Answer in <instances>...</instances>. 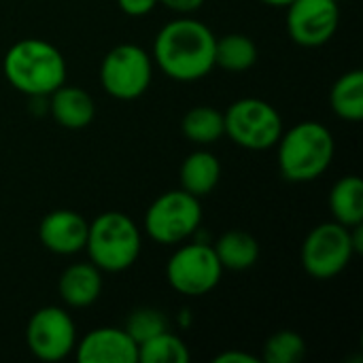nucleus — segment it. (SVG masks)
Wrapping results in <instances>:
<instances>
[{
    "instance_id": "cd10ccee",
    "label": "nucleus",
    "mask_w": 363,
    "mask_h": 363,
    "mask_svg": "<svg viewBox=\"0 0 363 363\" xmlns=\"http://www.w3.org/2000/svg\"><path fill=\"white\" fill-rule=\"evenodd\" d=\"M351 242H353L355 255L363 253V223H359V225H353V228H351Z\"/></svg>"
},
{
    "instance_id": "c756f323",
    "label": "nucleus",
    "mask_w": 363,
    "mask_h": 363,
    "mask_svg": "<svg viewBox=\"0 0 363 363\" xmlns=\"http://www.w3.org/2000/svg\"><path fill=\"white\" fill-rule=\"evenodd\" d=\"M336 2H340V0H336Z\"/></svg>"
},
{
    "instance_id": "f3484780",
    "label": "nucleus",
    "mask_w": 363,
    "mask_h": 363,
    "mask_svg": "<svg viewBox=\"0 0 363 363\" xmlns=\"http://www.w3.org/2000/svg\"><path fill=\"white\" fill-rule=\"evenodd\" d=\"M213 249L223 270L242 272L253 268L259 259V242L249 232L242 230H230L221 234Z\"/></svg>"
},
{
    "instance_id": "412c9836",
    "label": "nucleus",
    "mask_w": 363,
    "mask_h": 363,
    "mask_svg": "<svg viewBox=\"0 0 363 363\" xmlns=\"http://www.w3.org/2000/svg\"><path fill=\"white\" fill-rule=\"evenodd\" d=\"M183 136L200 147L213 145L223 136V113L215 106H194L181 121Z\"/></svg>"
},
{
    "instance_id": "0eeeda50",
    "label": "nucleus",
    "mask_w": 363,
    "mask_h": 363,
    "mask_svg": "<svg viewBox=\"0 0 363 363\" xmlns=\"http://www.w3.org/2000/svg\"><path fill=\"white\" fill-rule=\"evenodd\" d=\"M153 79V57L138 45L125 43L113 47L100 64V85L115 100L140 98Z\"/></svg>"
},
{
    "instance_id": "a878e982",
    "label": "nucleus",
    "mask_w": 363,
    "mask_h": 363,
    "mask_svg": "<svg viewBox=\"0 0 363 363\" xmlns=\"http://www.w3.org/2000/svg\"><path fill=\"white\" fill-rule=\"evenodd\" d=\"M157 2L177 15H191V13L200 11L206 0H157Z\"/></svg>"
},
{
    "instance_id": "9d476101",
    "label": "nucleus",
    "mask_w": 363,
    "mask_h": 363,
    "mask_svg": "<svg viewBox=\"0 0 363 363\" xmlns=\"http://www.w3.org/2000/svg\"><path fill=\"white\" fill-rule=\"evenodd\" d=\"M26 342L36 359L62 362L72 355L77 347L74 319L60 306H43L28 321Z\"/></svg>"
},
{
    "instance_id": "6e6552de",
    "label": "nucleus",
    "mask_w": 363,
    "mask_h": 363,
    "mask_svg": "<svg viewBox=\"0 0 363 363\" xmlns=\"http://www.w3.org/2000/svg\"><path fill=\"white\" fill-rule=\"evenodd\" d=\"M302 268L315 281H332L347 270L355 257L351 228L338 221L319 223L302 242Z\"/></svg>"
},
{
    "instance_id": "f03ea898",
    "label": "nucleus",
    "mask_w": 363,
    "mask_h": 363,
    "mask_svg": "<svg viewBox=\"0 0 363 363\" xmlns=\"http://www.w3.org/2000/svg\"><path fill=\"white\" fill-rule=\"evenodd\" d=\"M2 72L17 91L30 98H47L66 83V60L49 40L23 38L6 51Z\"/></svg>"
},
{
    "instance_id": "c85d7f7f",
    "label": "nucleus",
    "mask_w": 363,
    "mask_h": 363,
    "mask_svg": "<svg viewBox=\"0 0 363 363\" xmlns=\"http://www.w3.org/2000/svg\"><path fill=\"white\" fill-rule=\"evenodd\" d=\"M259 2H264V4H268V6H287L291 0H259Z\"/></svg>"
},
{
    "instance_id": "2eb2a0df",
    "label": "nucleus",
    "mask_w": 363,
    "mask_h": 363,
    "mask_svg": "<svg viewBox=\"0 0 363 363\" xmlns=\"http://www.w3.org/2000/svg\"><path fill=\"white\" fill-rule=\"evenodd\" d=\"M57 294L70 308L91 306L102 294V270L91 262L70 264L57 281Z\"/></svg>"
},
{
    "instance_id": "423d86ee",
    "label": "nucleus",
    "mask_w": 363,
    "mask_h": 363,
    "mask_svg": "<svg viewBox=\"0 0 363 363\" xmlns=\"http://www.w3.org/2000/svg\"><path fill=\"white\" fill-rule=\"evenodd\" d=\"M202 223V204L200 198L183 191L170 189L155 198L145 213V232L147 236L166 247L181 245L189 240Z\"/></svg>"
},
{
    "instance_id": "ddd939ff",
    "label": "nucleus",
    "mask_w": 363,
    "mask_h": 363,
    "mask_svg": "<svg viewBox=\"0 0 363 363\" xmlns=\"http://www.w3.org/2000/svg\"><path fill=\"white\" fill-rule=\"evenodd\" d=\"M89 223L74 211L57 208L43 217L38 225L40 245L55 255H74L85 251Z\"/></svg>"
},
{
    "instance_id": "9b49d317",
    "label": "nucleus",
    "mask_w": 363,
    "mask_h": 363,
    "mask_svg": "<svg viewBox=\"0 0 363 363\" xmlns=\"http://www.w3.org/2000/svg\"><path fill=\"white\" fill-rule=\"evenodd\" d=\"M285 9V28L296 45L317 49L334 38L340 23L336 0H291Z\"/></svg>"
},
{
    "instance_id": "6ab92c4d",
    "label": "nucleus",
    "mask_w": 363,
    "mask_h": 363,
    "mask_svg": "<svg viewBox=\"0 0 363 363\" xmlns=\"http://www.w3.org/2000/svg\"><path fill=\"white\" fill-rule=\"evenodd\" d=\"M257 45L247 34H225L215 40V66L228 72H245L257 62Z\"/></svg>"
},
{
    "instance_id": "1a4fd4ad",
    "label": "nucleus",
    "mask_w": 363,
    "mask_h": 363,
    "mask_svg": "<svg viewBox=\"0 0 363 363\" xmlns=\"http://www.w3.org/2000/svg\"><path fill=\"white\" fill-rule=\"evenodd\" d=\"M223 277V266L208 242H187L181 245L166 264L168 285L189 298H200L211 294Z\"/></svg>"
},
{
    "instance_id": "bb28decb",
    "label": "nucleus",
    "mask_w": 363,
    "mask_h": 363,
    "mask_svg": "<svg viewBox=\"0 0 363 363\" xmlns=\"http://www.w3.org/2000/svg\"><path fill=\"white\" fill-rule=\"evenodd\" d=\"M213 362L215 363H259L262 359H259V357H255V355H251V353H247V351H236V349H232V351H223V353H219Z\"/></svg>"
},
{
    "instance_id": "f8f14e48",
    "label": "nucleus",
    "mask_w": 363,
    "mask_h": 363,
    "mask_svg": "<svg viewBox=\"0 0 363 363\" xmlns=\"http://www.w3.org/2000/svg\"><path fill=\"white\" fill-rule=\"evenodd\" d=\"M79 363H138V345L123 328H98L77 340Z\"/></svg>"
},
{
    "instance_id": "f257e3e1",
    "label": "nucleus",
    "mask_w": 363,
    "mask_h": 363,
    "mask_svg": "<svg viewBox=\"0 0 363 363\" xmlns=\"http://www.w3.org/2000/svg\"><path fill=\"white\" fill-rule=\"evenodd\" d=\"M213 30L189 15H179L168 21L153 40V64L172 81H200L215 68Z\"/></svg>"
},
{
    "instance_id": "b1692460",
    "label": "nucleus",
    "mask_w": 363,
    "mask_h": 363,
    "mask_svg": "<svg viewBox=\"0 0 363 363\" xmlns=\"http://www.w3.org/2000/svg\"><path fill=\"white\" fill-rule=\"evenodd\" d=\"M123 330L130 334V338L136 345H143L145 340H149V338H153V336L168 330V317L157 308L143 306V308H136V311H132L128 315Z\"/></svg>"
},
{
    "instance_id": "4468645a",
    "label": "nucleus",
    "mask_w": 363,
    "mask_h": 363,
    "mask_svg": "<svg viewBox=\"0 0 363 363\" xmlns=\"http://www.w3.org/2000/svg\"><path fill=\"white\" fill-rule=\"evenodd\" d=\"M47 111L66 130H83L96 117V102L83 89L74 85H60L47 96Z\"/></svg>"
},
{
    "instance_id": "20e7f679",
    "label": "nucleus",
    "mask_w": 363,
    "mask_h": 363,
    "mask_svg": "<svg viewBox=\"0 0 363 363\" xmlns=\"http://www.w3.org/2000/svg\"><path fill=\"white\" fill-rule=\"evenodd\" d=\"M85 251L102 272H123L136 264L143 251L140 228L119 211L102 213L89 223Z\"/></svg>"
},
{
    "instance_id": "39448f33",
    "label": "nucleus",
    "mask_w": 363,
    "mask_h": 363,
    "mask_svg": "<svg viewBox=\"0 0 363 363\" xmlns=\"http://www.w3.org/2000/svg\"><path fill=\"white\" fill-rule=\"evenodd\" d=\"M283 117L262 98H240L223 113V134L247 151H268L283 134Z\"/></svg>"
},
{
    "instance_id": "7ed1b4c3",
    "label": "nucleus",
    "mask_w": 363,
    "mask_h": 363,
    "mask_svg": "<svg viewBox=\"0 0 363 363\" xmlns=\"http://www.w3.org/2000/svg\"><path fill=\"white\" fill-rule=\"evenodd\" d=\"M279 170L291 183H311L325 174L334 162L336 143L328 125L319 121H300L279 143Z\"/></svg>"
},
{
    "instance_id": "5701e85b",
    "label": "nucleus",
    "mask_w": 363,
    "mask_h": 363,
    "mask_svg": "<svg viewBox=\"0 0 363 363\" xmlns=\"http://www.w3.org/2000/svg\"><path fill=\"white\" fill-rule=\"evenodd\" d=\"M304 355H306L304 338L296 332L283 330L266 340L262 359L266 363H300Z\"/></svg>"
},
{
    "instance_id": "dca6fc26",
    "label": "nucleus",
    "mask_w": 363,
    "mask_h": 363,
    "mask_svg": "<svg viewBox=\"0 0 363 363\" xmlns=\"http://www.w3.org/2000/svg\"><path fill=\"white\" fill-rule=\"evenodd\" d=\"M221 179V164L217 155H213L206 149L191 151L183 164H181V189L196 196L204 198L215 191Z\"/></svg>"
},
{
    "instance_id": "a211bd4d",
    "label": "nucleus",
    "mask_w": 363,
    "mask_h": 363,
    "mask_svg": "<svg viewBox=\"0 0 363 363\" xmlns=\"http://www.w3.org/2000/svg\"><path fill=\"white\" fill-rule=\"evenodd\" d=\"M328 202L334 221L347 228L363 223V183L357 174H349L336 181Z\"/></svg>"
},
{
    "instance_id": "4be33fe9",
    "label": "nucleus",
    "mask_w": 363,
    "mask_h": 363,
    "mask_svg": "<svg viewBox=\"0 0 363 363\" xmlns=\"http://www.w3.org/2000/svg\"><path fill=\"white\" fill-rule=\"evenodd\" d=\"M189 359L187 345L170 330L138 345V363H187Z\"/></svg>"
},
{
    "instance_id": "aec40b11",
    "label": "nucleus",
    "mask_w": 363,
    "mask_h": 363,
    "mask_svg": "<svg viewBox=\"0 0 363 363\" xmlns=\"http://www.w3.org/2000/svg\"><path fill=\"white\" fill-rule=\"evenodd\" d=\"M332 111L345 121L363 119V70L355 68L345 72L330 91Z\"/></svg>"
},
{
    "instance_id": "393cba45",
    "label": "nucleus",
    "mask_w": 363,
    "mask_h": 363,
    "mask_svg": "<svg viewBox=\"0 0 363 363\" xmlns=\"http://www.w3.org/2000/svg\"><path fill=\"white\" fill-rule=\"evenodd\" d=\"M160 2L157 0H117V6L121 13L130 17H145L149 15Z\"/></svg>"
}]
</instances>
